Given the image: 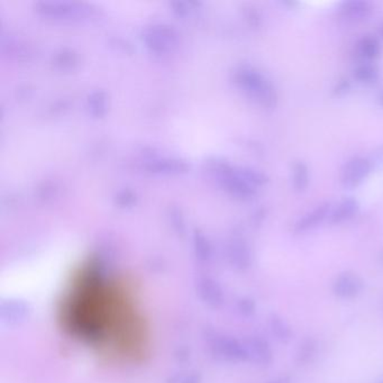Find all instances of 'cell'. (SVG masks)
Returning a JSON list of instances; mask_svg holds the SVG:
<instances>
[{"mask_svg": "<svg viewBox=\"0 0 383 383\" xmlns=\"http://www.w3.org/2000/svg\"><path fill=\"white\" fill-rule=\"evenodd\" d=\"M131 285L97 266L73 274L60 300L65 335L100 356L137 361L148 351L150 327Z\"/></svg>", "mask_w": 383, "mask_h": 383, "instance_id": "6da1fadb", "label": "cell"}, {"mask_svg": "<svg viewBox=\"0 0 383 383\" xmlns=\"http://www.w3.org/2000/svg\"><path fill=\"white\" fill-rule=\"evenodd\" d=\"M364 280L354 272H343L339 274L332 285L334 296L339 299H354L363 292Z\"/></svg>", "mask_w": 383, "mask_h": 383, "instance_id": "7a4b0ae2", "label": "cell"}, {"mask_svg": "<svg viewBox=\"0 0 383 383\" xmlns=\"http://www.w3.org/2000/svg\"><path fill=\"white\" fill-rule=\"evenodd\" d=\"M371 169L372 167L368 160L362 159V157L351 160L342 171V185L347 189L358 187L360 183L367 179Z\"/></svg>", "mask_w": 383, "mask_h": 383, "instance_id": "3957f363", "label": "cell"}, {"mask_svg": "<svg viewBox=\"0 0 383 383\" xmlns=\"http://www.w3.org/2000/svg\"><path fill=\"white\" fill-rule=\"evenodd\" d=\"M243 82L247 86V89L251 90L259 100L262 101L266 106H273L277 99L275 91L271 84H268L266 79L263 78L254 71H247L244 73Z\"/></svg>", "mask_w": 383, "mask_h": 383, "instance_id": "277c9868", "label": "cell"}, {"mask_svg": "<svg viewBox=\"0 0 383 383\" xmlns=\"http://www.w3.org/2000/svg\"><path fill=\"white\" fill-rule=\"evenodd\" d=\"M330 202H325V204L318 206L316 209H313L311 213H308L307 215L304 216L294 225V233H298V234L305 233L320 224L327 217L328 213H330Z\"/></svg>", "mask_w": 383, "mask_h": 383, "instance_id": "5b68a950", "label": "cell"}, {"mask_svg": "<svg viewBox=\"0 0 383 383\" xmlns=\"http://www.w3.org/2000/svg\"><path fill=\"white\" fill-rule=\"evenodd\" d=\"M318 352V342L313 337H306L297 349L296 363L298 367H306L313 361Z\"/></svg>", "mask_w": 383, "mask_h": 383, "instance_id": "8992f818", "label": "cell"}, {"mask_svg": "<svg viewBox=\"0 0 383 383\" xmlns=\"http://www.w3.org/2000/svg\"><path fill=\"white\" fill-rule=\"evenodd\" d=\"M358 202L356 199H344L330 215V223L332 224H342V223L353 219L358 213Z\"/></svg>", "mask_w": 383, "mask_h": 383, "instance_id": "52a82bcc", "label": "cell"}, {"mask_svg": "<svg viewBox=\"0 0 383 383\" xmlns=\"http://www.w3.org/2000/svg\"><path fill=\"white\" fill-rule=\"evenodd\" d=\"M270 327H271L272 334L274 337L283 343L287 344L292 339L294 332L291 330L290 325L285 322V319L277 313H272L270 317Z\"/></svg>", "mask_w": 383, "mask_h": 383, "instance_id": "ba28073f", "label": "cell"}, {"mask_svg": "<svg viewBox=\"0 0 383 383\" xmlns=\"http://www.w3.org/2000/svg\"><path fill=\"white\" fill-rule=\"evenodd\" d=\"M343 16L349 20H358L365 18L371 11V6L367 1L361 0H353L343 4L341 8Z\"/></svg>", "mask_w": 383, "mask_h": 383, "instance_id": "9c48e42d", "label": "cell"}, {"mask_svg": "<svg viewBox=\"0 0 383 383\" xmlns=\"http://www.w3.org/2000/svg\"><path fill=\"white\" fill-rule=\"evenodd\" d=\"M292 185L297 191L305 190L309 185V172L304 162H296L292 168Z\"/></svg>", "mask_w": 383, "mask_h": 383, "instance_id": "30bf717a", "label": "cell"}, {"mask_svg": "<svg viewBox=\"0 0 383 383\" xmlns=\"http://www.w3.org/2000/svg\"><path fill=\"white\" fill-rule=\"evenodd\" d=\"M358 52L365 59L372 60L378 58L381 52V45L378 39L372 37H365L358 42Z\"/></svg>", "mask_w": 383, "mask_h": 383, "instance_id": "8fae6325", "label": "cell"}, {"mask_svg": "<svg viewBox=\"0 0 383 383\" xmlns=\"http://www.w3.org/2000/svg\"><path fill=\"white\" fill-rule=\"evenodd\" d=\"M354 77L358 82L364 84H372L379 78V71L375 65L369 63L358 65L354 70Z\"/></svg>", "mask_w": 383, "mask_h": 383, "instance_id": "7c38bea8", "label": "cell"}, {"mask_svg": "<svg viewBox=\"0 0 383 383\" xmlns=\"http://www.w3.org/2000/svg\"><path fill=\"white\" fill-rule=\"evenodd\" d=\"M254 352L257 360L263 365H270L273 360L271 347L268 346V343L264 341H257L254 343Z\"/></svg>", "mask_w": 383, "mask_h": 383, "instance_id": "4fadbf2b", "label": "cell"}, {"mask_svg": "<svg viewBox=\"0 0 383 383\" xmlns=\"http://www.w3.org/2000/svg\"><path fill=\"white\" fill-rule=\"evenodd\" d=\"M371 163V167H375V168L383 169V148H379L378 151L375 152L373 155V161Z\"/></svg>", "mask_w": 383, "mask_h": 383, "instance_id": "5bb4252c", "label": "cell"}, {"mask_svg": "<svg viewBox=\"0 0 383 383\" xmlns=\"http://www.w3.org/2000/svg\"><path fill=\"white\" fill-rule=\"evenodd\" d=\"M292 382V380H291L290 377L289 375H281V377H279V378L275 379V380L271 381V382L268 383H291Z\"/></svg>", "mask_w": 383, "mask_h": 383, "instance_id": "9a60e30c", "label": "cell"}, {"mask_svg": "<svg viewBox=\"0 0 383 383\" xmlns=\"http://www.w3.org/2000/svg\"><path fill=\"white\" fill-rule=\"evenodd\" d=\"M378 101L379 104H380L381 106H383V90L379 93Z\"/></svg>", "mask_w": 383, "mask_h": 383, "instance_id": "2e32d148", "label": "cell"}, {"mask_svg": "<svg viewBox=\"0 0 383 383\" xmlns=\"http://www.w3.org/2000/svg\"><path fill=\"white\" fill-rule=\"evenodd\" d=\"M380 32H381V35H382V37H383V26H382V27H381V31Z\"/></svg>", "mask_w": 383, "mask_h": 383, "instance_id": "e0dca14e", "label": "cell"}, {"mask_svg": "<svg viewBox=\"0 0 383 383\" xmlns=\"http://www.w3.org/2000/svg\"><path fill=\"white\" fill-rule=\"evenodd\" d=\"M381 383H383V380H382V381H381Z\"/></svg>", "mask_w": 383, "mask_h": 383, "instance_id": "ac0fdd59", "label": "cell"}]
</instances>
